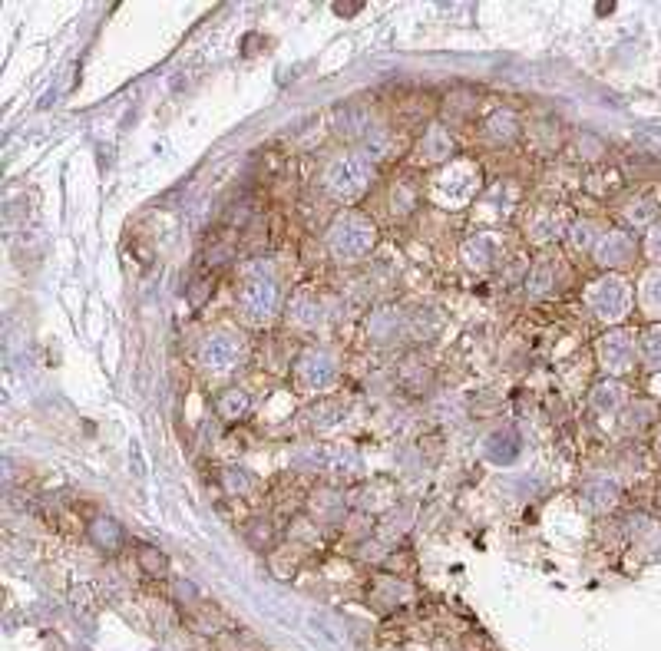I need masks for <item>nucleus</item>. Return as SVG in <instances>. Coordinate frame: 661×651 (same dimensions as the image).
<instances>
[{
    "mask_svg": "<svg viewBox=\"0 0 661 651\" xmlns=\"http://www.w3.org/2000/svg\"><path fill=\"white\" fill-rule=\"evenodd\" d=\"M589 308L609 324L622 321L628 308H632V288H628V281L619 275H605L602 281H595L589 288Z\"/></svg>",
    "mask_w": 661,
    "mask_h": 651,
    "instance_id": "1",
    "label": "nucleus"
},
{
    "mask_svg": "<svg viewBox=\"0 0 661 651\" xmlns=\"http://www.w3.org/2000/svg\"><path fill=\"white\" fill-rule=\"evenodd\" d=\"M371 245H374V225L361 219V215H348L331 232V248L341 258H361L371 252Z\"/></svg>",
    "mask_w": 661,
    "mask_h": 651,
    "instance_id": "2",
    "label": "nucleus"
},
{
    "mask_svg": "<svg viewBox=\"0 0 661 651\" xmlns=\"http://www.w3.org/2000/svg\"><path fill=\"white\" fill-rule=\"evenodd\" d=\"M328 186L341 199H357V195L371 186V166L361 156H344L328 169Z\"/></svg>",
    "mask_w": 661,
    "mask_h": 651,
    "instance_id": "3",
    "label": "nucleus"
},
{
    "mask_svg": "<svg viewBox=\"0 0 661 651\" xmlns=\"http://www.w3.org/2000/svg\"><path fill=\"white\" fill-rule=\"evenodd\" d=\"M635 354H638V341H635V331H609L605 338L599 341V361L605 371L612 374H622L628 367L635 364Z\"/></svg>",
    "mask_w": 661,
    "mask_h": 651,
    "instance_id": "4",
    "label": "nucleus"
},
{
    "mask_svg": "<svg viewBox=\"0 0 661 651\" xmlns=\"http://www.w3.org/2000/svg\"><path fill=\"white\" fill-rule=\"evenodd\" d=\"M592 252H595V262H599L602 268H622L632 262L635 242H632V235H625V232H609L595 242Z\"/></svg>",
    "mask_w": 661,
    "mask_h": 651,
    "instance_id": "5",
    "label": "nucleus"
},
{
    "mask_svg": "<svg viewBox=\"0 0 661 651\" xmlns=\"http://www.w3.org/2000/svg\"><path fill=\"white\" fill-rule=\"evenodd\" d=\"M242 305L252 318H268L275 308V285L268 278H245L242 285Z\"/></svg>",
    "mask_w": 661,
    "mask_h": 651,
    "instance_id": "6",
    "label": "nucleus"
},
{
    "mask_svg": "<svg viewBox=\"0 0 661 651\" xmlns=\"http://www.w3.org/2000/svg\"><path fill=\"white\" fill-rule=\"evenodd\" d=\"M238 357V344L229 334H215V338L205 341L202 347V364L212 367V371H222V367H229Z\"/></svg>",
    "mask_w": 661,
    "mask_h": 651,
    "instance_id": "7",
    "label": "nucleus"
},
{
    "mask_svg": "<svg viewBox=\"0 0 661 651\" xmlns=\"http://www.w3.org/2000/svg\"><path fill=\"white\" fill-rule=\"evenodd\" d=\"M625 404V387L619 381H602L595 384L592 390V407L599 410V414H615V410H622Z\"/></svg>",
    "mask_w": 661,
    "mask_h": 651,
    "instance_id": "8",
    "label": "nucleus"
},
{
    "mask_svg": "<svg viewBox=\"0 0 661 651\" xmlns=\"http://www.w3.org/2000/svg\"><path fill=\"white\" fill-rule=\"evenodd\" d=\"M638 298H642V311L648 314V318H661V268H652L642 278Z\"/></svg>",
    "mask_w": 661,
    "mask_h": 651,
    "instance_id": "9",
    "label": "nucleus"
},
{
    "mask_svg": "<svg viewBox=\"0 0 661 651\" xmlns=\"http://www.w3.org/2000/svg\"><path fill=\"white\" fill-rule=\"evenodd\" d=\"M331 374H334L331 361H328V357H318V354H308L305 361H301V371H298L301 384H305V387H321V384H328V381H331Z\"/></svg>",
    "mask_w": 661,
    "mask_h": 651,
    "instance_id": "10",
    "label": "nucleus"
},
{
    "mask_svg": "<svg viewBox=\"0 0 661 651\" xmlns=\"http://www.w3.org/2000/svg\"><path fill=\"white\" fill-rule=\"evenodd\" d=\"M90 536H93V542H96V546H100V549L116 552V549H119V542H123V529H119L116 519L100 516V519H96V523L90 526Z\"/></svg>",
    "mask_w": 661,
    "mask_h": 651,
    "instance_id": "11",
    "label": "nucleus"
},
{
    "mask_svg": "<svg viewBox=\"0 0 661 651\" xmlns=\"http://www.w3.org/2000/svg\"><path fill=\"white\" fill-rule=\"evenodd\" d=\"M582 499L589 503L592 509H609L615 499H619V486L612 480H592L589 486L582 490Z\"/></svg>",
    "mask_w": 661,
    "mask_h": 651,
    "instance_id": "12",
    "label": "nucleus"
},
{
    "mask_svg": "<svg viewBox=\"0 0 661 651\" xmlns=\"http://www.w3.org/2000/svg\"><path fill=\"white\" fill-rule=\"evenodd\" d=\"M189 622H192V628H199V632H219L222 628V615H219V609H212V605H195V612L189 615Z\"/></svg>",
    "mask_w": 661,
    "mask_h": 651,
    "instance_id": "13",
    "label": "nucleus"
},
{
    "mask_svg": "<svg viewBox=\"0 0 661 651\" xmlns=\"http://www.w3.org/2000/svg\"><path fill=\"white\" fill-rule=\"evenodd\" d=\"M638 354H642V361L648 367H661V324L645 334L642 344H638Z\"/></svg>",
    "mask_w": 661,
    "mask_h": 651,
    "instance_id": "14",
    "label": "nucleus"
},
{
    "mask_svg": "<svg viewBox=\"0 0 661 651\" xmlns=\"http://www.w3.org/2000/svg\"><path fill=\"white\" fill-rule=\"evenodd\" d=\"M139 569H143L146 575H166L169 559L162 556L156 546H143V549H139Z\"/></svg>",
    "mask_w": 661,
    "mask_h": 651,
    "instance_id": "15",
    "label": "nucleus"
},
{
    "mask_svg": "<svg viewBox=\"0 0 661 651\" xmlns=\"http://www.w3.org/2000/svg\"><path fill=\"white\" fill-rule=\"evenodd\" d=\"M552 278H556V262L552 258H546V262H539L536 271H533V285H529V291L533 295H543V291L552 288Z\"/></svg>",
    "mask_w": 661,
    "mask_h": 651,
    "instance_id": "16",
    "label": "nucleus"
},
{
    "mask_svg": "<svg viewBox=\"0 0 661 651\" xmlns=\"http://www.w3.org/2000/svg\"><path fill=\"white\" fill-rule=\"evenodd\" d=\"M248 410V397L245 394H238V390H229L222 400H219V414L225 417V420H235V417H242Z\"/></svg>",
    "mask_w": 661,
    "mask_h": 651,
    "instance_id": "17",
    "label": "nucleus"
},
{
    "mask_svg": "<svg viewBox=\"0 0 661 651\" xmlns=\"http://www.w3.org/2000/svg\"><path fill=\"white\" fill-rule=\"evenodd\" d=\"M248 542H252L255 549H268L272 546V526H268L265 519H255V523L248 526Z\"/></svg>",
    "mask_w": 661,
    "mask_h": 651,
    "instance_id": "18",
    "label": "nucleus"
},
{
    "mask_svg": "<svg viewBox=\"0 0 661 651\" xmlns=\"http://www.w3.org/2000/svg\"><path fill=\"white\" fill-rule=\"evenodd\" d=\"M652 414H655L652 404H635L632 410H628V417H625V430H642L645 423L652 420Z\"/></svg>",
    "mask_w": 661,
    "mask_h": 651,
    "instance_id": "19",
    "label": "nucleus"
},
{
    "mask_svg": "<svg viewBox=\"0 0 661 651\" xmlns=\"http://www.w3.org/2000/svg\"><path fill=\"white\" fill-rule=\"evenodd\" d=\"M595 235H599V232H595L592 222H579L576 229H572V242H576V248H595V245H592Z\"/></svg>",
    "mask_w": 661,
    "mask_h": 651,
    "instance_id": "20",
    "label": "nucleus"
},
{
    "mask_svg": "<svg viewBox=\"0 0 661 651\" xmlns=\"http://www.w3.org/2000/svg\"><path fill=\"white\" fill-rule=\"evenodd\" d=\"M225 483H229L232 493H245L248 486H252V476H248L245 470H229L225 473Z\"/></svg>",
    "mask_w": 661,
    "mask_h": 651,
    "instance_id": "21",
    "label": "nucleus"
},
{
    "mask_svg": "<svg viewBox=\"0 0 661 651\" xmlns=\"http://www.w3.org/2000/svg\"><path fill=\"white\" fill-rule=\"evenodd\" d=\"M645 252H648V258H655V262H661V222H655L652 229H648Z\"/></svg>",
    "mask_w": 661,
    "mask_h": 651,
    "instance_id": "22",
    "label": "nucleus"
},
{
    "mask_svg": "<svg viewBox=\"0 0 661 651\" xmlns=\"http://www.w3.org/2000/svg\"><path fill=\"white\" fill-rule=\"evenodd\" d=\"M490 129H493V133H500V136H503V133H506V136H513L519 126H516V119L509 116V113H500V116H493Z\"/></svg>",
    "mask_w": 661,
    "mask_h": 651,
    "instance_id": "23",
    "label": "nucleus"
},
{
    "mask_svg": "<svg viewBox=\"0 0 661 651\" xmlns=\"http://www.w3.org/2000/svg\"><path fill=\"white\" fill-rule=\"evenodd\" d=\"M338 14H354V10H361V4H334Z\"/></svg>",
    "mask_w": 661,
    "mask_h": 651,
    "instance_id": "24",
    "label": "nucleus"
},
{
    "mask_svg": "<svg viewBox=\"0 0 661 651\" xmlns=\"http://www.w3.org/2000/svg\"><path fill=\"white\" fill-rule=\"evenodd\" d=\"M652 390L661 397V374H655V381H652Z\"/></svg>",
    "mask_w": 661,
    "mask_h": 651,
    "instance_id": "25",
    "label": "nucleus"
},
{
    "mask_svg": "<svg viewBox=\"0 0 661 651\" xmlns=\"http://www.w3.org/2000/svg\"><path fill=\"white\" fill-rule=\"evenodd\" d=\"M655 450H658V457H661V430H658V440H655Z\"/></svg>",
    "mask_w": 661,
    "mask_h": 651,
    "instance_id": "26",
    "label": "nucleus"
}]
</instances>
